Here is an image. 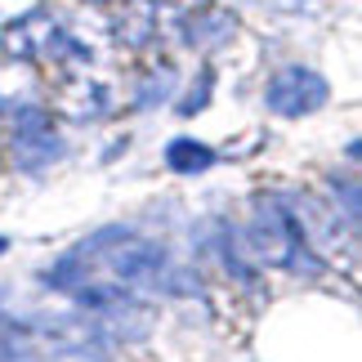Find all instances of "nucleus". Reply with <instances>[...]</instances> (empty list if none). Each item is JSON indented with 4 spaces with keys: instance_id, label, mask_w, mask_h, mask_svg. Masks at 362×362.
<instances>
[{
    "instance_id": "1a4fd4ad",
    "label": "nucleus",
    "mask_w": 362,
    "mask_h": 362,
    "mask_svg": "<svg viewBox=\"0 0 362 362\" xmlns=\"http://www.w3.org/2000/svg\"><path fill=\"white\" fill-rule=\"evenodd\" d=\"M94 277V264L86 259V255H76V250H67V255H59L49 264L45 273H40V282L45 286H54V291H67V296H72L76 286H86Z\"/></svg>"
},
{
    "instance_id": "ddd939ff",
    "label": "nucleus",
    "mask_w": 362,
    "mask_h": 362,
    "mask_svg": "<svg viewBox=\"0 0 362 362\" xmlns=\"http://www.w3.org/2000/svg\"><path fill=\"white\" fill-rule=\"evenodd\" d=\"M81 5H90V9H107L112 0H81Z\"/></svg>"
},
{
    "instance_id": "9d476101",
    "label": "nucleus",
    "mask_w": 362,
    "mask_h": 362,
    "mask_svg": "<svg viewBox=\"0 0 362 362\" xmlns=\"http://www.w3.org/2000/svg\"><path fill=\"white\" fill-rule=\"evenodd\" d=\"M322 197H327V202L336 206V211H340V215H344V219H349V224L358 228V215H362L358 206H362V202H358V179H354V170L344 175V179H340V175H331V179H327V192H322Z\"/></svg>"
},
{
    "instance_id": "f03ea898",
    "label": "nucleus",
    "mask_w": 362,
    "mask_h": 362,
    "mask_svg": "<svg viewBox=\"0 0 362 362\" xmlns=\"http://www.w3.org/2000/svg\"><path fill=\"white\" fill-rule=\"evenodd\" d=\"M49 81L54 86L45 90V103L67 125H99V121L121 112V81L125 76H117V72L81 67V72H63V76H49Z\"/></svg>"
},
{
    "instance_id": "0eeeda50",
    "label": "nucleus",
    "mask_w": 362,
    "mask_h": 362,
    "mask_svg": "<svg viewBox=\"0 0 362 362\" xmlns=\"http://www.w3.org/2000/svg\"><path fill=\"white\" fill-rule=\"evenodd\" d=\"M161 161H165V170H175V175H206L219 161V152L211 144H202V139H192V134H175L170 144L161 148Z\"/></svg>"
},
{
    "instance_id": "f257e3e1",
    "label": "nucleus",
    "mask_w": 362,
    "mask_h": 362,
    "mask_svg": "<svg viewBox=\"0 0 362 362\" xmlns=\"http://www.w3.org/2000/svg\"><path fill=\"white\" fill-rule=\"evenodd\" d=\"M238 246L255 269H282V273H322V259L304 246L296 219H291L282 192L250 197V211L238 228Z\"/></svg>"
},
{
    "instance_id": "20e7f679",
    "label": "nucleus",
    "mask_w": 362,
    "mask_h": 362,
    "mask_svg": "<svg viewBox=\"0 0 362 362\" xmlns=\"http://www.w3.org/2000/svg\"><path fill=\"white\" fill-rule=\"evenodd\" d=\"M259 99H264V112L277 121H304L331 103V81L309 63H277L264 76Z\"/></svg>"
},
{
    "instance_id": "f8f14e48",
    "label": "nucleus",
    "mask_w": 362,
    "mask_h": 362,
    "mask_svg": "<svg viewBox=\"0 0 362 362\" xmlns=\"http://www.w3.org/2000/svg\"><path fill=\"white\" fill-rule=\"evenodd\" d=\"M32 9H40V0H0V23H18L23 13H32Z\"/></svg>"
},
{
    "instance_id": "9b49d317",
    "label": "nucleus",
    "mask_w": 362,
    "mask_h": 362,
    "mask_svg": "<svg viewBox=\"0 0 362 362\" xmlns=\"http://www.w3.org/2000/svg\"><path fill=\"white\" fill-rule=\"evenodd\" d=\"M246 9H259L269 18H296V13H309L317 9V0H242Z\"/></svg>"
},
{
    "instance_id": "2eb2a0df",
    "label": "nucleus",
    "mask_w": 362,
    "mask_h": 362,
    "mask_svg": "<svg viewBox=\"0 0 362 362\" xmlns=\"http://www.w3.org/2000/svg\"><path fill=\"white\" fill-rule=\"evenodd\" d=\"M5 250H9V238H0V255H5Z\"/></svg>"
},
{
    "instance_id": "39448f33",
    "label": "nucleus",
    "mask_w": 362,
    "mask_h": 362,
    "mask_svg": "<svg viewBox=\"0 0 362 362\" xmlns=\"http://www.w3.org/2000/svg\"><path fill=\"white\" fill-rule=\"evenodd\" d=\"M175 94H179V67L175 59H161V54L139 59L130 81H121V107H130V112H152V107L170 103Z\"/></svg>"
},
{
    "instance_id": "423d86ee",
    "label": "nucleus",
    "mask_w": 362,
    "mask_h": 362,
    "mask_svg": "<svg viewBox=\"0 0 362 362\" xmlns=\"http://www.w3.org/2000/svg\"><path fill=\"white\" fill-rule=\"evenodd\" d=\"M45 72L36 63H13V59H0V125H5L13 112L32 103H45Z\"/></svg>"
},
{
    "instance_id": "6e6552de",
    "label": "nucleus",
    "mask_w": 362,
    "mask_h": 362,
    "mask_svg": "<svg viewBox=\"0 0 362 362\" xmlns=\"http://www.w3.org/2000/svg\"><path fill=\"white\" fill-rule=\"evenodd\" d=\"M211 99H215V67H211V63H202V67H197V76H188L170 103H175V112L188 121V117L206 112V107H211Z\"/></svg>"
},
{
    "instance_id": "4468645a",
    "label": "nucleus",
    "mask_w": 362,
    "mask_h": 362,
    "mask_svg": "<svg viewBox=\"0 0 362 362\" xmlns=\"http://www.w3.org/2000/svg\"><path fill=\"white\" fill-rule=\"evenodd\" d=\"M0 170H5V139H0Z\"/></svg>"
},
{
    "instance_id": "7ed1b4c3",
    "label": "nucleus",
    "mask_w": 362,
    "mask_h": 362,
    "mask_svg": "<svg viewBox=\"0 0 362 362\" xmlns=\"http://www.w3.org/2000/svg\"><path fill=\"white\" fill-rule=\"evenodd\" d=\"M0 139H5V161L18 175H45L67 157V139L59 134V117L49 112V103L13 112L0 125Z\"/></svg>"
}]
</instances>
